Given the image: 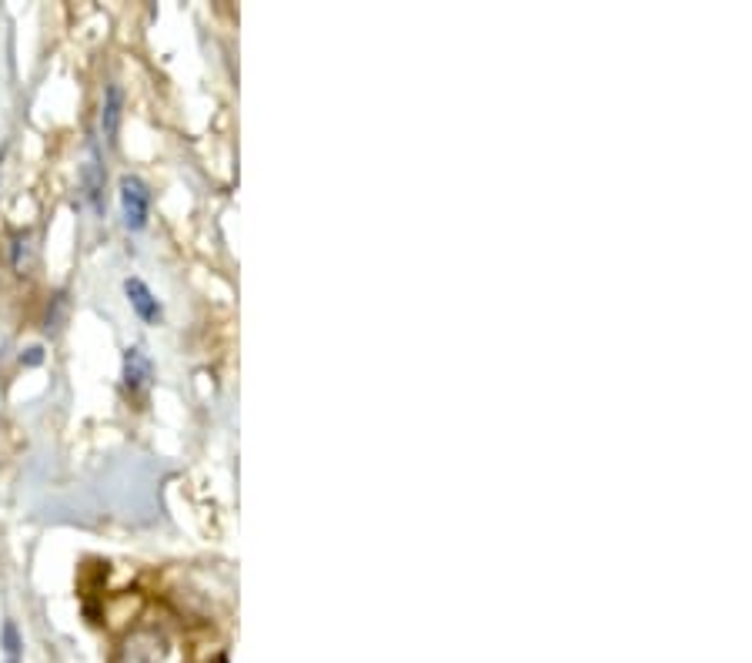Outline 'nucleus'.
Here are the masks:
<instances>
[{"mask_svg": "<svg viewBox=\"0 0 752 663\" xmlns=\"http://www.w3.org/2000/svg\"><path fill=\"white\" fill-rule=\"evenodd\" d=\"M114 663H181V650L161 627H138L124 636Z\"/></svg>", "mask_w": 752, "mask_h": 663, "instance_id": "1", "label": "nucleus"}, {"mask_svg": "<svg viewBox=\"0 0 752 663\" xmlns=\"http://www.w3.org/2000/svg\"><path fill=\"white\" fill-rule=\"evenodd\" d=\"M120 194V214H124V225L131 232H141L151 218V188L138 178V175H124L117 185Z\"/></svg>", "mask_w": 752, "mask_h": 663, "instance_id": "2", "label": "nucleus"}, {"mask_svg": "<svg viewBox=\"0 0 752 663\" xmlns=\"http://www.w3.org/2000/svg\"><path fill=\"white\" fill-rule=\"evenodd\" d=\"M120 379H124V389H128L131 396H145L151 379H155V366L148 359V352L141 346H128L124 349V369H120Z\"/></svg>", "mask_w": 752, "mask_h": 663, "instance_id": "3", "label": "nucleus"}, {"mask_svg": "<svg viewBox=\"0 0 752 663\" xmlns=\"http://www.w3.org/2000/svg\"><path fill=\"white\" fill-rule=\"evenodd\" d=\"M124 295H128V302H131V308H135V315L141 322H158L161 318V302L155 298V292L141 278L124 282Z\"/></svg>", "mask_w": 752, "mask_h": 663, "instance_id": "4", "label": "nucleus"}, {"mask_svg": "<svg viewBox=\"0 0 752 663\" xmlns=\"http://www.w3.org/2000/svg\"><path fill=\"white\" fill-rule=\"evenodd\" d=\"M120 110H124V91L117 84H107L104 91V104H100V135L107 145L117 141V128H120Z\"/></svg>", "mask_w": 752, "mask_h": 663, "instance_id": "5", "label": "nucleus"}, {"mask_svg": "<svg viewBox=\"0 0 752 663\" xmlns=\"http://www.w3.org/2000/svg\"><path fill=\"white\" fill-rule=\"evenodd\" d=\"M84 188H87V201L97 214H104V165L97 158V151L91 155V161L84 165Z\"/></svg>", "mask_w": 752, "mask_h": 663, "instance_id": "6", "label": "nucleus"}, {"mask_svg": "<svg viewBox=\"0 0 752 663\" xmlns=\"http://www.w3.org/2000/svg\"><path fill=\"white\" fill-rule=\"evenodd\" d=\"M4 653H8V663H21V633L14 623H4Z\"/></svg>", "mask_w": 752, "mask_h": 663, "instance_id": "7", "label": "nucleus"}, {"mask_svg": "<svg viewBox=\"0 0 752 663\" xmlns=\"http://www.w3.org/2000/svg\"><path fill=\"white\" fill-rule=\"evenodd\" d=\"M41 359H44V349H31V352H28V359H24V362H28V366H38V362H41Z\"/></svg>", "mask_w": 752, "mask_h": 663, "instance_id": "8", "label": "nucleus"}, {"mask_svg": "<svg viewBox=\"0 0 752 663\" xmlns=\"http://www.w3.org/2000/svg\"><path fill=\"white\" fill-rule=\"evenodd\" d=\"M0 165H4V155H0Z\"/></svg>", "mask_w": 752, "mask_h": 663, "instance_id": "9", "label": "nucleus"}]
</instances>
